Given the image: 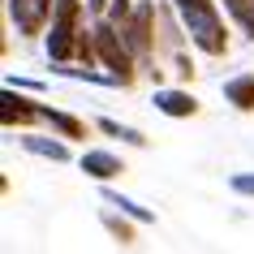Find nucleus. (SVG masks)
<instances>
[{
  "mask_svg": "<svg viewBox=\"0 0 254 254\" xmlns=\"http://www.w3.org/2000/svg\"><path fill=\"white\" fill-rule=\"evenodd\" d=\"M104 202H108V207H121L125 215H134L138 224H155V211H147V207H138L134 198H125V194H117V190H104Z\"/></svg>",
  "mask_w": 254,
  "mask_h": 254,
  "instance_id": "nucleus-12",
  "label": "nucleus"
},
{
  "mask_svg": "<svg viewBox=\"0 0 254 254\" xmlns=\"http://www.w3.org/2000/svg\"><path fill=\"white\" fill-rule=\"evenodd\" d=\"M95 48H99V61L112 69V78L121 86L134 82V52H129L125 35L117 30V22H95Z\"/></svg>",
  "mask_w": 254,
  "mask_h": 254,
  "instance_id": "nucleus-3",
  "label": "nucleus"
},
{
  "mask_svg": "<svg viewBox=\"0 0 254 254\" xmlns=\"http://www.w3.org/2000/svg\"><path fill=\"white\" fill-rule=\"evenodd\" d=\"M35 117H43L39 104H30V99H22V95H13V86H4V99H0V121L13 129V125H30Z\"/></svg>",
  "mask_w": 254,
  "mask_h": 254,
  "instance_id": "nucleus-6",
  "label": "nucleus"
},
{
  "mask_svg": "<svg viewBox=\"0 0 254 254\" xmlns=\"http://www.w3.org/2000/svg\"><path fill=\"white\" fill-rule=\"evenodd\" d=\"M22 147L30 151V155H43V160H52V164H65L69 160V147L65 142H52V138H22Z\"/></svg>",
  "mask_w": 254,
  "mask_h": 254,
  "instance_id": "nucleus-11",
  "label": "nucleus"
},
{
  "mask_svg": "<svg viewBox=\"0 0 254 254\" xmlns=\"http://www.w3.org/2000/svg\"><path fill=\"white\" fill-rule=\"evenodd\" d=\"M151 22H155V9H151V4H138L134 13H129V22L121 26L134 61H142V65H147V56H151Z\"/></svg>",
  "mask_w": 254,
  "mask_h": 254,
  "instance_id": "nucleus-4",
  "label": "nucleus"
},
{
  "mask_svg": "<svg viewBox=\"0 0 254 254\" xmlns=\"http://www.w3.org/2000/svg\"><path fill=\"white\" fill-rule=\"evenodd\" d=\"M151 104L160 108L164 117H177V121L198 112V99H194L190 91H155V99H151Z\"/></svg>",
  "mask_w": 254,
  "mask_h": 254,
  "instance_id": "nucleus-8",
  "label": "nucleus"
},
{
  "mask_svg": "<svg viewBox=\"0 0 254 254\" xmlns=\"http://www.w3.org/2000/svg\"><path fill=\"white\" fill-rule=\"evenodd\" d=\"M224 9L241 22V30L254 39V0H224Z\"/></svg>",
  "mask_w": 254,
  "mask_h": 254,
  "instance_id": "nucleus-14",
  "label": "nucleus"
},
{
  "mask_svg": "<svg viewBox=\"0 0 254 254\" xmlns=\"http://www.w3.org/2000/svg\"><path fill=\"white\" fill-rule=\"evenodd\" d=\"M39 112H43V121L52 125L56 134H65V138H86V125H82L78 117H69V112H56V108H43V104H39Z\"/></svg>",
  "mask_w": 254,
  "mask_h": 254,
  "instance_id": "nucleus-10",
  "label": "nucleus"
},
{
  "mask_svg": "<svg viewBox=\"0 0 254 254\" xmlns=\"http://www.w3.org/2000/svg\"><path fill=\"white\" fill-rule=\"evenodd\" d=\"M86 4H91V13H104L108 9V0H86Z\"/></svg>",
  "mask_w": 254,
  "mask_h": 254,
  "instance_id": "nucleus-19",
  "label": "nucleus"
},
{
  "mask_svg": "<svg viewBox=\"0 0 254 254\" xmlns=\"http://www.w3.org/2000/svg\"><path fill=\"white\" fill-rule=\"evenodd\" d=\"M177 13H181V22H186L190 39L198 43L207 56H224L228 52V35H224V22H220V13H215L211 0H173Z\"/></svg>",
  "mask_w": 254,
  "mask_h": 254,
  "instance_id": "nucleus-1",
  "label": "nucleus"
},
{
  "mask_svg": "<svg viewBox=\"0 0 254 254\" xmlns=\"http://www.w3.org/2000/svg\"><path fill=\"white\" fill-rule=\"evenodd\" d=\"M82 173L95 177V181H112V177L125 173V164H121L112 151H86V155H82Z\"/></svg>",
  "mask_w": 254,
  "mask_h": 254,
  "instance_id": "nucleus-7",
  "label": "nucleus"
},
{
  "mask_svg": "<svg viewBox=\"0 0 254 254\" xmlns=\"http://www.w3.org/2000/svg\"><path fill=\"white\" fill-rule=\"evenodd\" d=\"M224 99L237 112H254V73H237L224 82Z\"/></svg>",
  "mask_w": 254,
  "mask_h": 254,
  "instance_id": "nucleus-9",
  "label": "nucleus"
},
{
  "mask_svg": "<svg viewBox=\"0 0 254 254\" xmlns=\"http://www.w3.org/2000/svg\"><path fill=\"white\" fill-rule=\"evenodd\" d=\"M108 228H112V233L121 237V246H129V241H134V233H129V228L121 224V220H112V215H108Z\"/></svg>",
  "mask_w": 254,
  "mask_h": 254,
  "instance_id": "nucleus-17",
  "label": "nucleus"
},
{
  "mask_svg": "<svg viewBox=\"0 0 254 254\" xmlns=\"http://www.w3.org/2000/svg\"><path fill=\"white\" fill-rule=\"evenodd\" d=\"M228 186L237 190V194H250V198H254V173H237L233 181H228Z\"/></svg>",
  "mask_w": 254,
  "mask_h": 254,
  "instance_id": "nucleus-16",
  "label": "nucleus"
},
{
  "mask_svg": "<svg viewBox=\"0 0 254 254\" xmlns=\"http://www.w3.org/2000/svg\"><path fill=\"white\" fill-rule=\"evenodd\" d=\"M4 86H13V91H43L39 82H30V78H4Z\"/></svg>",
  "mask_w": 254,
  "mask_h": 254,
  "instance_id": "nucleus-18",
  "label": "nucleus"
},
{
  "mask_svg": "<svg viewBox=\"0 0 254 254\" xmlns=\"http://www.w3.org/2000/svg\"><path fill=\"white\" fill-rule=\"evenodd\" d=\"M99 129H104V134H112V138H121V142H129V147H147V134H138V129L121 125V121H112V117L99 121Z\"/></svg>",
  "mask_w": 254,
  "mask_h": 254,
  "instance_id": "nucleus-13",
  "label": "nucleus"
},
{
  "mask_svg": "<svg viewBox=\"0 0 254 254\" xmlns=\"http://www.w3.org/2000/svg\"><path fill=\"white\" fill-rule=\"evenodd\" d=\"M39 4H43V9H48V13H52V0H39Z\"/></svg>",
  "mask_w": 254,
  "mask_h": 254,
  "instance_id": "nucleus-20",
  "label": "nucleus"
},
{
  "mask_svg": "<svg viewBox=\"0 0 254 254\" xmlns=\"http://www.w3.org/2000/svg\"><path fill=\"white\" fill-rule=\"evenodd\" d=\"M9 17H13V26H17V35H39L43 30V22H48V9H43L39 0H9Z\"/></svg>",
  "mask_w": 254,
  "mask_h": 254,
  "instance_id": "nucleus-5",
  "label": "nucleus"
},
{
  "mask_svg": "<svg viewBox=\"0 0 254 254\" xmlns=\"http://www.w3.org/2000/svg\"><path fill=\"white\" fill-rule=\"evenodd\" d=\"M129 13H134V9H129V0H112V4H108V17H112L117 26H125V22H129Z\"/></svg>",
  "mask_w": 254,
  "mask_h": 254,
  "instance_id": "nucleus-15",
  "label": "nucleus"
},
{
  "mask_svg": "<svg viewBox=\"0 0 254 254\" xmlns=\"http://www.w3.org/2000/svg\"><path fill=\"white\" fill-rule=\"evenodd\" d=\"M78 17L82 0H52V30H48V56L52 61H69L78 52Z\"/></svg>",
  "mask_w": 254,
  "mask_h": 254,
  "instance_id": "nucleus-2",
  "label": "nucleus"
}]
</instances>
